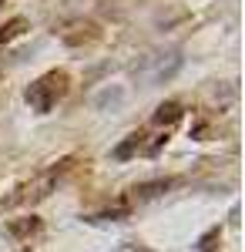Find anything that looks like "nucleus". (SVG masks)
I'll list each match as a JSON object with an SVG mask.
<instances>
[{
	"mask_svg": "<svg viewBox=\"0 0 245 252\" xmlns=\"http://www.w3.org/2000/svg\"><path fill=\"white\" fill-rule=\"evenodd\" d=\"M71 91V74L64 71V67H54V71H47V74H40L31 88H27V104L37 111V115H51L57 108V101Z\"/></svg>",
	"mask_w": 245,
	"mask_h": 252,
	"instance_id": "nucleus-1",
	"label": "nucleus"
},
{
	"mask_svg": "<svg viewBox=\"0 0 245 252\" xmlns=\"http://www.w3.org/2000/svg\"><path fill=\"white\" fill-rule=\"evenodd\" d=\"M67 165H71V161H61V165H54L51 172H44L40 178L27 182V185H20L14 195H3L0 205H3V209H20V205H34V202H40V198H47V195L54 192L57 178L67 172Z\"/></svg>",
	"mask_w": 245,
	"mask_h": 252,
	"instance_id": "nucleus-2",
	"label": "nucleus"
},
{
	"mask_svg": "<svg viewBox=\"0 0 245 252\" xmlns=\"http://www.w3.org/2000/svg\"><path fill=\"white\" fill-rule=\"evenodd\" d=\"M182 118H185V108H182L178 101H161V104L154 108L151 121H154L158 128H171V125H178Z\"/></svg>",
	"mask_w": 245,
	"mask_h": 252,
	"instance_id": "nucleus-3",
	"label": "nucleus"
},
{
	"mask_svg": "<svg viewBox=\"0 0 245 252\" xmlns=\"http://www.w3.org/2000/svg\"><path fill=\"white\" fill-rule=\"evenodd\" d=\"M40 225H44V222H40L37 215H24V219H10V222H7V232L14 235V239H20V242H24V239L37 235V232H40Z\"/></svg>",
	"mask_w": 245,
	"mask_h": 252,
	"instance_id": "nucleus-4",
	"label": "nucleus"
},
{
	"mask_svg": "<svg viewBox=\"0 0 245 252\" xmlns=\"http://www.w3.org/2000/svg\"><path fill=\"white\" fill-rule=\"evenodd\" d=\"M171 185V178H154V182H141V185H134L131 189V198L134 202H148V198H158L161 192H168Z\"/></svg>",
	"mask_w": 245,
	"mask_h": 252,
	"instance_id": "nucleus-5",
	"label": "nucleus"
},
{
	"mask_svg": "<svg viewBox=\"0 0 245 252\" xmlns=\"http://www.w3.org/2000/svg\"><path fill=\"white\" fill-rule=\"evenodd\" d=\"M141 148H145V135H141V131H131V135L111 152V158H114V161H128V158H134Z\"/></svg>",
	"mask_w": 245,
	"mask_h": 252,
	"instance_id": "nucleus-6",
	"label": "nucleus"
},
{
	"mask_svg": "<svg viewBox=\"0 0 245 252\" xmlns=\"http://www.w3.org/2000/svg\"><path fill=\"white\" fill-rule=\"evenodd\" d=\"M27 27H31V24H27V17H10L7 24H3V27H0V44H7V40L20 37Z\"/></svg>",
	"mask_w": 245,
	"mask_h": 252,
	"instance_id": "nucleus-7",
	"label": "nucleus"
},
{
	"mask_svg": "<svg viewBox=\"0 0 245 252\" xmlns=\"http://www.w3.org/2000/svg\"><path fill=\"white\" fill-rule=\"evenodd\" d=\"M218 239H222V229L215 225V229H208V232L195 242V249H198V252H215V242H218Z\"/></svg>",
	"mask_w": 245,
	"mask_h": 252,
	"instance_id": "nucleus-8",
	"label": "nucleus"
},
{
	"mask_svg": "<svg viewBox=\"0 0 245 252\" xmlns=\"http://www.w3.org/2000/svg\"><path fill=\"white\" fill-rule=\"evenodd\" d=\"M108 101H121V88H114V91H101V94L94 97V104H97V108H104Z\"/></svg>",
	"mask_w": 245,
	"mask_h": 252,
	"instance_id": "nucleus-9",
	"label": "nucleus"
},
{
	"mask_svg": "<svg viewBox=\"0 0 245 252\" xmlns=\"http://www.w3.org/2000/svg\"><path fill=\"white\" fill-rule=\"evenodd\" d=\"M114 252H151V249H145V246H118Z\"/></svg>",
	"mask_w": 245,
	"mask_h": 252,
	"instance_id": "nucleus-10",
	"label": "nucleus"
}]
</instances>
